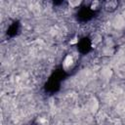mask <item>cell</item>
Listing matches in <instances>:
<instances>
[{
    "mask_svg": "<svg viewBox=\"0 0 125 125\" xmlns=\"http://www.w3.org/2000/svg\"><path fill=\"white\" fill-rule=\"evenodd\" d=\"M72 63H73V58H72V56H70V55L66 56L65 59L63 60V66L64 67H69L70 65H72Z\"/></svg>",
    "mask_w": 125,
    "mask_h": 125,
    "instance_id": "7a4b0ae2",
    "label": "cell"
},
{
    "mask_svg": "<svg viewBox=\"0 0 125 125\" xmlns=\"http://www.w3.org/2000/svg\"><path fill=\"white\" fill-rule=\"evenodd\" d=\"M101 7V2H99V1H93V2H91V5H90V8H91V10H97V9H99Z\"/></svg>",
    "mask_w": 125,
    "mask_h": 125,
    "instance_id": "3957f363",
    "label": "cell"
},
{
    "mask_svg": "<svg viewBox=\"0 0 125 125\" xmlns=\"http://www.w3.org/2000/svg\"><path fill=\"white\" fill-rule=\"evenodd\" d=\"M81 4V1H69L68 2V5L72 8H75V7H78L79 5Z\"/></svg>",
    "mask_w": 125,
    "mask_h": 125,
    "instance_id": "277c9868",
    "label": "cell"
},
{
    "mask_svg": "<svg viewBox=\"0 0 125 125\" xmlns=\"http://www.w3.org/2000/svg\"><path fill=\"white\" fill-rule=\"evenodd\" d=\"M118 6V3L116 1H106L104 3V9L106 12H113Z\"/></svg>",
    "mask_w": 125,
    "mask_h": 125,
    "instance_id": "6da1fadb",
    "label": "cell"
}]
</instances>
